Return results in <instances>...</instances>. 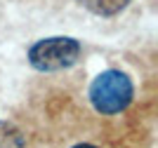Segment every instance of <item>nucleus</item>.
<instances>
[{"mask_svg": "<svg viewBox=\"0 0 158 148\" xmlns=\"http://www.w3.org/2000/svg\"><path fill=\"white\" fill-rule=\"evenodd\" d=\"M135 87L127 73L118 68H109V71L99 73L90 85V101L94 110L102 115H116L120 110H125L132 101Z\"/></svg>", "mask_w": 158, "mask_h": 148, "instance_id": "1", "label": "nucleus"}, {"mask_svg": "<svg viewBox=\"0 0 158 148\" xmlns=\"http://www.w3.org/2000/svg\"><path fill=\"white\" fill-rule=\"evenodd\" d=\"M78 57H80V42L76 38H66V35L43 38L28 47V64L43 73L69 68L78 61Z\"/></svg>", "mask_w": 158, "mask_h": 148, "instance_id": "2", "label": "nucleus"}, {"mask_svg": "<svg viewBox=\"0 0 158 148\" xmlns=\"http://www.w3.org/2000/svg\"><path fill=\"white\" fill-rule=\"evenodd\" d=\"M76 2L97 17H113L130 5V0H76Z\"/></svg>", "mask_w": 158, "mask_h": 148, "instance_id": "3", "label": "nucleus"}, {"mask_svg": "<svg viewBox=\"0 0 158 148\" xmlns=\"http://www.w3.org/2000/svg\"><path fill=\"white\" fill-rule=\"evenodd\" d=\"M0 148H26L24 134L12 122H5V120H0Z\"/></svg>", "mask_w": 158, "mask_h": 148, "instance_id": "4", "label": "nucleus"}, {"mask_svg": "<svg viewBox=\"0 0 158 148\" xmlns=\"http://www.w3.org/2000/svg\"><path fill=\"white\" fill-rule=\"evenodd\" d=\"M73 148H97V146H92V143H78V146H73Z\"/></svg>", "mask_w": 158, "mask_h": 148, "instance_id": "5", "label": "nucleus"}]
</instances>
